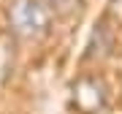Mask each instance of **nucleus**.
I'll use <instances>...</instances> for the list:
<instances>
[{
	"label": "nucleus",
	"instance_id": "39448f33",
	"mask_svg": "<svg viewBox=\"0 0 122 114\" xmlns=\"http://www.w3.org/2000/svg\"><path fill=\"white\" fill-rule=\"evenodd\" d=\"M106 19H109L111 25H122V0H109Z\"/></svg>",
	"mask_w": 122,
	"mask_h": 114
},
{
	"label": "nucleus",
	"instance_id": "f03ea898",
	"mask_svg": "<svg viewBox=\"0 0 122 114\" xmlns=\"http://www.w3.org/2000/svg\"><path fill=\"white\" fill-rule=\"evenodd\" d=\"M71 106L79 114H103L111 103V90L103 76L98 73H81L71 82Z\"/></svg>",
	"mask_w": 122,
	"mask_h": 114
},
{
	"label": "nucleus",
	"instance_id": "20e7f679",
	"mask_svg": "<svg viewBox=\"0 0 122 114\" xmlns=\"http://www.w3.org/2000/svg\"><path fill=\"white\" fill-rule=\"evenodd\" d=\"M81 3L84 0H46L52 16H62V19L79 16V14H81Z\"/></svg>",
	"mask_w": 122,
	"mask_h": 114
},
{
	"label": "nucleus",
	"instance_id": "f257e3e1",
	"mask_svg": "<svg viewBox=\"0 0 122 114\" xmlns=\"http://www.w3.org/2000/svg\"><path fill=\"white\" fill-rule=\"evenodd\" d=\"M8 27L22 41H41L52 30V11L46 0H8Z\"/></svg>",
	"mask_w": 122,
	"mask_h": 114
},
{
	"label": "nucleus",
	"instance_id": "7ed1b4c3",
	"mask_svg": "<svg viewBox=\"0 0 122 114\" xmlns=\"http://www.w3.org/2000/svg\"><path fill=\"white\" fill-rule=\"evenodd\" d=\"M114 49V27L109 19H100V22H95V30H92L90 35V44H87V60H103V57H109Z\"/></svg>",
	"mask_w": 122,
	"mask_h": 114
}]
</instances>
